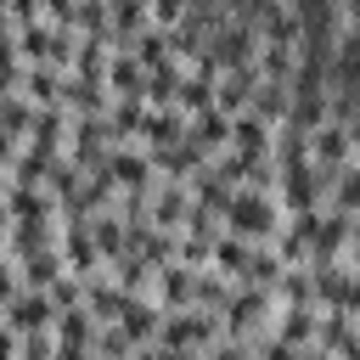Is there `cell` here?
Here are the masks:
<instances>
[{
  "label": "cell",
  "mask_w": 360,
  "mask_h": 360,
  "mask_svg": "<svg viewBox=\"0 0 360 360\" xmlns=\"http://www.w3.org/2000/svg\"><path fill=\"white\" fill-rule=\"evenodd\" d=\"M219 231H231V236H242V242H270L276 231H281V202H276V191H259V186H236L231 191V202L219 208Z\"/></svg>",
  "instance_id": "obj_1"
},
{
  "label": "cell",
  "mask_w": 360,
  "mask_h": 360,
  "mask_svg": "<svg viewBox=\"0 0 360 360\" xmlns=\"http://www.w3.org/2000/svg\"><path fill=\"white\" fill-rule=\"evenodd\" d=\"M158 343H169V349H208L214 338H219V315H208V309H163L158 315V332H152Z\"/></svg>",
  "instance_id": "obj_2"
},
{
  "label": "cell",
  "mask_w": 360,
  "mask_h": 360,
  "mask_svg": "<svg viewBox=\"0 0 360 360\" xmlns=\"http://www.w3.org/2000/svg\"><path fill=\"white\" fill-rule=\"evenodd\" d=\"M68 112L62 107H39L34 118H28V129H22V152L28 158H39V163H56L62 152H68Z\"/></svg>",
  "instance_id": "obj_3"
},
{
  "label": "cell",
  "mask_w": 360,
  "mask_h": 360,
  "mask_svg": "<svg viewBox=\"0 0 360 360\" xmlns=\"http://www.w3.org/2000/svg\"><path fill=\"white\" fill-rule=\"evenodd\" d=\"M118 141H112V129H107V118H73L68 124V163H79V169H96V163H107V152H112Z\"/></svg>",
  "instance_id": "obj_4"
},
{
  "label": "cell",
  "mask_w": 360,
  "mask_h": 360,
  "mask_svg": "<svg viewBox=\"0 0 360 360\" xmlns=\"http://www.w3.org/2000/svg\"><path fill=\"white\" fill-rule=\"evenodd\" d=\"M309 163H315V169H343V163H354V124L321 118V124L309 129Z\"/></svg>",
  "instance_id": "obj_5"
},
{
  "label": "cell",
  "mask_w": 360,
  "mask_h": 360,
  "mask_svg": "<svg viewBox=\"0 0 360 360\" xmlns=\"http://www.w3.org/2000/svg\"><path fill=\"white\" fill-rule=\"evenodd\" d=\"M0 321H6L17 338H28V332H51V326H56V304H51L45 287H22V292L0 309Z\"/></svg>",
  "instance_id": "obj_6"
},
{
  "label": "cell",
  "mask_w": 360,
  "mask_h": 360,
  "mask_svg": "<svg viewBox=\"0 0 360 360\" xmlns=\"http://www.w3.org/2000/svg\"><path fill=\"white\" fill-rule=\"evenodd\" d=\"M186 208H191V186H186V180L158 174V180H152V191H146V225H158V231H180Z\"/></svg>",
  "instance_id": "obj_7"
},
{
  "label": "cell",
  "mask_w": 360,
  "mask_h": 360,
  "mask_svg": "<svg viewBox=\"0 0 360 360\" xmlns=\"http://www.w3.org/2000/svg\"><path fill=\"white\" fill-rule=\"evenodd\" d=\"M158 315H163V304L152 298V292H124V304H118V332L129 338V343H146L152 332H158Z\"/></svg>",
  "instance_id": "obj_8"
},
{
  "label": "cell",
  "mask_w": 360,
  "mask_h": 360,
  "mask_svg": "<svg viewBox=\"0 0 360 360\" xmlns=\"http://www.w3.org/2000/svg\"><path fill=\"white\" fill-rule=\"evenodd\" d=\"M225 152H236L242 163H259L270 152V124L253 118V112H236L231 118V135H225Z\"/></svg>",
  "instance_id": "obj_9"
},
{
  "label": "cell",
  "mask_w": 360,
  "mask_h": 360,
  "mask_svg": "<svg viewBox=\"0 0 360 360\" xmlns=\"http://www.w3.org/2000/svg\"><path fill=\"white\" fill-rule=\"evenodd\" d=\"M101 84H107V96H141V90H146V68H141V62H135L124 45H112ZM141 101H146V96H141Z\"/></svg>",
  "instance_id": "obj_10"
},
{
  "label": "cell",
  "mask_w": 360,
  "mask_h": 360,
  "mask_svg": "<svg viewBox=\"0 0 360 360\" xmlns=\"http://www.w3.org/2000/svg\"><path fill=\"white\" fill-rule=\"evenodd\" d=\"M17 96L39 112V107H56V96H62V68H45V62H28L22 68V79H17Z\"/></svg>",
  "instance_id": "obj_11"
},
{
  "label": "cell",
  "mask_w": 360,
  "mask_h": 360,
  "mask_svg": "<svg viewBox=\"0 0 360 360\" xmlns=\"http://www.w3.org/2000/svg\"><path fill=\"white\" fill-rule=\"evenodd\" d=\"M186 135H191V146H197L202 158H214V152H225L231 118H225L219 107H202V112H191V118H186Z\"/></svg>",
  "instance_id": "obj_12"
},
{
  "label": "cell",
  "mask_w": 360,
  "mask_h": 360,
  "mask_svg": "<svg viewBox=\"0 0 360 360\" xmlns=\"http://www.w3.org/2000/svg\"><path fill=\"white\" fill-rule=\"evenodd\" d=\"M186 135V112H174V107H146V118H141V146L152 152V146H174Z\"/></svg>",
  "instance_id": "obj_13"
},
{
  "label": "cell",
  "mask_w": 360,
  "mask_h": 360,
  "mask_svg": "<svg viewBox=\"0 0 360 360\" xmlns=\"http://www.w3.org/2000/svg\"><path fill=\"white\" fill-rule=\"evenodd\" d=\"M124 236H129V225H124V214H118V202H112V208H96V214H90V242H96V253H101V264L124 253Z\"/></svg>",
  "instance_id": "obj_14"
},
{
  "label": "cell",
  "mask_w": 360,
  "mask_h": 360,
  "mask_svg": "<svg viewBox=\"0 0 360 360\" xmlns=\"http://www.w3.org/2000/svg\"><path fill=\"white\" fill-rule=\"evenodd\" d=\"M124 51H129L146 73H152V68H163V62H174V56H169V34H163V28H152V22H146V28H135V34L124 39Z\"/></svg>",
  "instance_id": "obj_15"
},
{
  "label": "cell",
  "mask_w": 360,
  "mask_h": 360,
  "mask_svg": "<svg viewBox=\"0 0 360 360\" xmlns=\"http://www.w3.org/2000/svg\"><path fill=\"white\" fill-rule=\"evenodd\" d=\"M62 270H68V264H62L56 242H51V248H39V253H28V259H17V276H22V287H51Z\"/></svg>",
  "instance_id": "obj_16"
},
{
  "label": "cell",
  "mask_w": 360,
  "mask_h": 360,
  "mask_svg": "<svg viewBox=\"0 0 360 360\" xmlns=\"http://www.w3.org/2000/svg\"><path fill=\"white\" fill-rule=\"evenodd\" d=\"M135 28H146V0H107V39L124 45Z\"/></svg>",
  "instance_id": "obj_17"
},
{
  "label": "cell",
  "mask_w": 360,
  "mask_h": 360,
  "mask_svg": "<svg viewBox=\"0 0 360 360\" xmlns=\"http://www.w3.org/2000/svg\"><path fill=\"white\" fill-rule=\"evenodd\" d=\"M276 276H281V259L270 253V242L248 248V264H242V276H236V281H242V287H264V292H270V287H276Z\"/></svg>",
  "instance_id": "obj_18"
},
{
  "label": "cell",
  "mask_w": 360,
  "mask_h": 360,
  "mask_svg": "<svg viewBox=\"0 0 360 360\" xmlns=\"http://www.w3.org/2000/svg\"><path fill=\"white\" fill-rule=\"evenodd\" d=\"M107 264H112V281H118L124 292H146V287H152V264H146L141 253H129V248H124V253H118V259H107Z\"/></svg>",
  "instance_id": "obj_19"
},
{
  "label": "cell",
  "mask_w": 360,
  "mask_h": 360,
  "mask_svg": "<svg viewBox=\"0 0 360 360\" xmlns=\"http://www.w3.org/2000/svg\"><path fill=\"white\" fill-rule=\"evenodd\" d=\"M45 292H51V304H56V309H73V304H84V276L62 270V276H56V281H51Z\"/></svg>",
  "instance_id": "obj_20"
},
{
  "label": "cell",
  "mask_w": 360,
  "mask_h": 360,
  "mask_svg": "<svg viewBox=\"0 0 360 360\" xmlns=\"http://www.w3.org/2000/svg\"><path fill=\"white\" fill-rule=\"evenodd\" d=\"M186 6H191V0H146V22H152V28H174V22L186 17Z\"/></svg>",
  "instance_id": "obj_21"
},
{
  "label": "cell",
  "mask_w": 360,
  "mask_h": 360,
  "mask_svg": "<svg viewBox=\"0 0 360 360\" xmlns=\"http://www.w3.org/2000/svg\"><path fill=\"white\" fill-rule=\"evenodd\" d=\"M17 292H22V276H17V264H11L6 253H0V309H6V304H11Z\"/></svg>",
  "instance_id": "obj_22"
},
{
  "label": "cell",
  "mask_w": 360,
  "mask_h": 360,
  "mask_svg": "<svg viewBox=\"0 0 360 360\" xmlns=\"http://www.w3.org/2000/svg\"><path fill=\"white\" fill-rule=\"evenodd\" d=\"M39 17H51V22H68V17H73V0H39Z\"/></svg>",
  "instance_id": "obj_23"
},
{
  "label": "cell",
  "mask_w": 360,
  "mask_h": 360,
  "mask_svg": "<svg viewBox=\"0 0 360 360\" xmlns=\"http://www.w3.org/2000/svg\"><path fill=\"white\" fill-rule=\"evenodd\" d=\"M0 360H17V332L0 321Z\"/></svg>",
  "instance_id": "obj_24"
},
{
  "label": "cell",
  "mask_w": 360,
  "mask_h": 360,
  "mask_svg": "<svg viewBox=\"0 0 360 360\" xmlns=\"http://www.w3.org/2000/svg\"><path fill=\"white\" fill-rule=\"evenodd\" d=\"M186 360H202V354H197V349H191V354H186Z\"/></svg>",
  "instance_id": "obj_25"
}]
</instances>
